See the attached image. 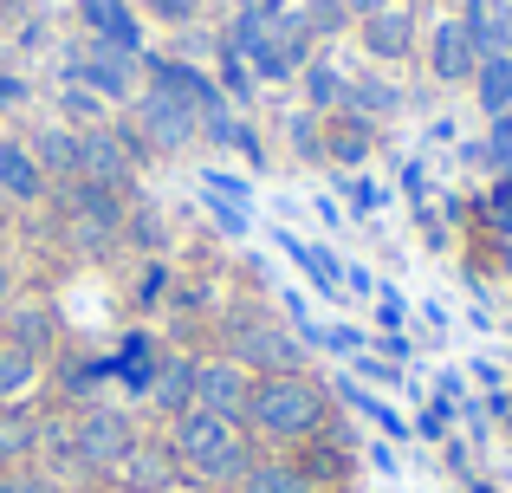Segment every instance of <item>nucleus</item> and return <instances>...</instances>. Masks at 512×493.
I'll use <instances>...</instances> for the list:
<instances>
[{"label": "nucleus", "mask_w": 512, "mask_h": 493, "mask_svg": "<svg viewBox=\"0 0 512 493\" xmlns=\"http://www.w3.org/2000/svg\"><path fill=\"white\" fill-rule=\"evenodd\" d=\"M344 396H350V409H363V416H370V422H376V429H389V435H402V416H396V409H383V403H376V396H370V390H350V383H344Z\"/></svg>", "instance_id": "27"}, {"label": "nucleus", "mask_w": 512, "mask_h": 493, "mask_svg": "<svg viewBox=\"0 0 512 493\" xmlns=\"http://www.w3.org/2000/svg\"><path fill=\"white\" fill-rule=\"evenodd\" d=\"M72 442H78V468H85V474H104V468H124V455L137 448V429H130L117 409L91 403L85 416L72 422Z\"/></svg>", "instance_id": "3"}, {"label": "nucleus", "mask_w": 512, "mask_h": 493, "mask_svg": "<svg viewBox=\"0 0 512 493\" xmlns=\"http://www.w3.org/2000/svg\"><path fill=\"white\" fill-rule=\"evenodd\" d=\"M143 396H150L163 416H182V409L195 403V357H163V370L150 377V390H143Z\"/></svg>", "instance_id": "16"}, {"label": "nucleus", "mask_w": 512, "mask_h": 493, "mask_svg": "<svg viewBox=\"0 0 512 493\" xmlns=\"http://www.w3.org/2000/svg\"><path fill=\"white\" fill-rule=\"evenodd\" d=\"M506 273H512V247H506Z\"/></svg>", "instance_id": "39"}, {"label": "nucleus", "mask_w": 512, "mask_h": 493, "mask_svg": "<svg viewBox=\"0 0 512 493\" xmlns=\"http://www.w3.org/2000/svg\"><path fill=\"white\" fill-rule=\"evenodd\" d=\"M0 493H59V481H46V474H0Z\"/></svg>", "instance_id": "31"}, {"label": "nucleus", "mask_w": 512, "mask_h": 493, "mask_svg": "<svg viewBox=\"0 0 512 493\" xmlns=\"http://www.w3.org/2000/svg\"><path fill=\"white\" fill-rule=\"evenodd\" d=\"M39 383V351H20V344H0V409L20 403Z\"/></svg>", "instance_id": "19"}, {"label": "nucleus", "mask_w": 512, "mask_h": 493, "mask_svg": "<svg viewBox=\"0 0 512 493\" xmlns=\"http://www.w3.org/2000/svg\"><path fill=\"white\" fill-rule=\"evenodd\" d=\"M409 39H415V20H409V7H402V0H389L383 13H370V20H363V46H370L376 59H402V52H409Z\"/></svg>", "instance_id": "14"}, {"label": "nucleus", "mask_w": 512, "mask_h": 493, "mask_svg": "<svg viewBox=\"0 0 512 493\" xmlns=\"http://www.w3.org/2000/svg\"><path fill=\"white\" fill-rule=\"evenodd\" d=\"M357 111H370V117H383V111H396V85H383V78H350V91H344Z\"/></svg>", "instance_id": "24"}, {"label": "nucleus", "mask_w": 512, "mask_h": 493, "mask_svg": "<svg viewBox=\"0 0 512 493\" xmlns=\"http://www.w3.org/2000/svg\"><path fill=\"white\" fill-rule=\"evenodd\" d=\"M65 111H72V117H91V124H104V98H98V91H85L78 78H65Z\"/></svg>", "instance_id": "28"}, {"label": "nucleus", "mask_w": 512, "mask_h": 493, "mask_svg": "<svg viewBox=\"0 0 512 493\" xmlns=\"http://www.w3.org/2000/svg\"><path fill=\"white\" fill-rule=\"evenodd\" d=\"M85 26H91V39H98V46H117V52H130V59H137V20H130V7L124 0H85Z\"/></svg>", "instance_id": "13"}, {"label": "nucleus", "mask_w": 512, "mask_h": 493, "mask_svg": "<svg viewBox=\"0 0 512 493\" xmlns=\"http://www.w3.org/2000/svg\"><path fill=\"white\" fill-rule=\"evenodd\" d=\"M169 493H208V487H169Z\"/></svg>", "instance_id": "38"}, {"label": "nucleus", "mask_w": 512, "mask_h": 493, "mask_svg": "<svg viewBox=\"0 0 512 493\" xmlns=\"http://www.w3.org/2000/svg\"><path fill=\"white\" fill-rule=\"evenodd\" d=\"M39 448V422L20 409H0V461H26Z\"/></svg>", "instance_id": "21"}, {"label": "nucleus", "mask_w": 512, "mask_h": 493, "mask_svg": "<svg viewBox=\"0 0 512 493\" xmlns=\"http://www.w3.org/2000/svg\"><path fill=\"white\" fill-rule=\"evenodd\" d=\"M240 493H312V481H305L292 461H247V474L234 481Z\"/></svg>", "instance_id": "18"}, {"label": "nucleus", "mask_w": 512, "mask_h": 493, "mask_svg": "<svg viewBox=\"0 0 512 493\" xmlns=\"http://www.w3.org/2000/svg\"><path fill=\"white\" fill-rule=\"evenodd\" d=\"M331 33V26H344V0H312V13H305V33Z\"/></svg>", "instance_id": "30"}, {"label": "nucleus", "mask_w": 512, "mask_h": 493, "mask_svg": "<svg viewBox=\"0 0 512 493\" xmlns=\"http://www.w3.org/2000/svg\"><path fill=\"white\" fill-rule=\"evenodd\" d=\"M13 344H20V351H39V344H46V312H13Z\"/></svg>", "instance_id": "29"}, {"label": "nucleus", "mask_w": 512, "mask_h": 493, "mask_svg": "<svg viewBox=\"0 0 512 493\" xmlns=\"http://www.w3.org/2000/svg\"><path fill=\"white\" fill-rule=\"evenodd\" d=\"M227 91H234V98H253V72H247L240 52H227Z\"/></svg>", "instance_id": "32"}, {"label": "nucleus", "mask_w": 512, "mask_h": 493, "mask_svg": "<svg viewBox=\"0 0 512 493\" xmlns=\"http://www.w3.org/2000/svg\"><path fill=\"white\" fill-rule=\"evenodd\" d=\"M26 150H33L39 176H78V130L72 124H39Z\"/></svg>", "instance_id": "15"}, {"label": "nucleus", "mask_w": 512, "mask_h": 493, "mask_svg": "<svg viewBox=\"0 0 512 493\" xmlns=\"http://www.w3.org/2000/svg\"><path fill=\"white\" fill-rule=\"evenodd\" d=\"M247 396H253L247 364H227V357H214V364H195V403H188V409H208V416L240 422V416H247Z\"/></svg>", "instance_id": "5"}, {"label": "nucleus", "mask_w": 512, "mask_h": 493, "mask_svg": "<svg viewBox=\"0 0 512 493\" xmlns=\"http://www.w3.org/2000/svg\"><path fill=\"white\" fill-rule=\"evenodd\" d=\"M137 124H143V143H156V150H188L201 130L195 111H182L175 98H163V91H143L137 98Z\"/></svg>", "instance_id": "7"}, {"label": "nucleus", "mask_w": 512, "mask_h": 493, "mask_svg": "<svg viewBox=\"0 0 512 493\" xmlns=\"http://www.w3.org/2000/svg\"><path fill=\"white\" fill-rule=\"evenodd\" d=\"M39 163L33 150H20V143H0V189L13 195V202H39Z\"/></svg>", "instance_id": "17"}, {"label": "nucleus", "mask_w": 512, "mask_h": 493, "mask_svg": "<svg viewBox=\"0 0 512 493\" xmlns=\"http://www.w3.org/2000/svg\"><path fill=\"white\" fill-rule=\"evenodd\" d=\"M474 91H480V111H493V117L512 111V52H506V59H480Z\"/></svg>", "instance_id": "20"}, {"label": "nucleus", "mask_w": 512, "mask_h": 493, "mask_svg": "<svg viewBox=\"0 0 512 493\" xmlns=\"http://www.w3.org/2000/svg\"><path fill=\"white\" fill-rule=\"evenodd\" d=\"M39 448L52 455V474H85V468H78V442H72L65 422H46V429H39Z\"/></svg>", "instance_id": "23"}, {"label": "nucleus", "mask_w": 512, "mask_h": 493, "mask_svg": "<svg viewBox=\"0 0 512 493\" xmlns=\"http://www.w3.org/2000/svg\"><path fill=\"white\" fill-rule=\"evenodd\" d=\"M493 150H500V156H506V150H512V111H506V117H500V124H493Z\"/></svg>", "instance_id": "35"}, {"label": "nucleus", "mask_w": 512, "mask_h": 493, "mask_svg": "<svg viewBox=\"0 0 512 493\" xmlns=\"http://www.w3.org/2000/svg\"><path fill=\"white\" fill-rule=\"evenodd\" d=\"M7 292H13V266L0 260V299H7Z\"/></svg>", "instance_id": "37"}, {"label": "nucleus", "mask_w": 512, "mask_h": 493, "mask_svg": "<svg viewBox=\"0 0 512 493\" xmlns=\"http://www.w3.org/2000/svg\"><path fill=\"white\" fill-rule=\"evenodd\" d=\"M389 0H344V13H363V20H370V13H383Z\"/></svg>", "instance_id": "36"}, {"label": "nucleus", "mask_w": 512, "mask_h": 493, "mask_svg": "<svg viewBox=\"0 0 512 493\" xmlns=\"http://www.w3.org/2000/svg\"><path fill=\"white\" fill-rule=\"evenodd\" d=\"M428 72H435L441 85H474L480 52H474V39H467L461 20H441L435 26V39H428Z\"/></svg>", "instance_id": "8"}, {"label": "nucleus", "mask_w": 512, "mask_h": 493, "mask_svg": "<svg viewBox=\"0 0 512 493\" xmlns=\"http://www.w3.org/2000/svg\"><path fill=\"white\" fill-rule=\"evenodd\" d=\"M13 104H26V78H0V111H13Z\"/></svg>", "instance_id": "34"}, {"label": "nucleus", "mask_w": 512, "mask_h": 493, "mask_svg": "<svg viewBox=\"0 0 512 493\" xmlns=\"http://www.w3.org/2000/svg\"><path fill=\"white\" fill-rule=\"evenodd\" d=\"M72 78H78L85 91H98L104 104H124L130 91H137V59H130V52H117V46H98V39H91V46L78 52Z\"/></svg>", "instance_id": "6"}, {"label": "nucleus", "mask_w": 512, "mask_h": 493, "mask_svg": "<svg viewBox=\"0 0 512 493\" xmlns=\"http://www.w3.org/2000/svg\"><path fill=\"white\" fill-rule=\"evenodd\" d=\"M124 370H130V383H143V390H150V377L163 370L156 344H150V338H130V344H124Z\"/></svg>", "instance_id": "26"}, {"label": "nucleus", "mask_w": 512, "mask_h": 493, "mask_svg": "<svg viewBox=\"0 0 512 493\" xmlns=\"http://www.w3.org/2000/svg\"><path fill=\"white\" fill-rule=\"evenodd\" d=\"M169 448H175V468L195 474V481H214V487H234L253 461L247 435L227 416H208V409H182L175 429H169Z\"/></svg>", "instance_id": "1"}, {"label": "nucleus", "mask_w": 512, "mask_h": 493, "mask_svg": "<svg viewBox=\"0 0 512 493\" xmlns=\"http://www.w3.org/2000/svg\"><path fill=\"white\" fill-rule=\"evenodd\" d=\"M325 156H338V163H363V150H370V130L363 124H338L325 143H318Z\"/></svg>", "instance_id": "25"}, {"label": "nucleus", "mask_w": 512, "mask_h": 493, "mask_svg": "<svg viewBox=\"0 0 512 493\" xmlns=\"http://www.w3.org/2000/svg\"><path fill=\"white\" fill-rule=\"evenodd\" d=\"M78 176H91V182H104V189H117V182L130 176V143L117 137V130H104V124L78 130Z\"/></svg>", "instance_id": "9"}, {"label": "nucleus", "mask_w": 512, "mask_h": 493, "mask_svg": "<svg viewBox=\"0 0 512 493\" xmlns=\"http://www.w3.org/2000/svg\"><path fill=\"white\" fill-rule=\"evenodd\" d=\"M143 72H150V91H163V98H175L182 111H195L201 124L227 111V91L214 85V78H201L195 65H175V59H143Z\"/></svg>", "instance_id": "4"}, {"label": "nucleus", "mask_w": 512, "mask_h": 493, "mask_svg": "<svg viewBox=\"0 0 512 493\" xmlns=\"http://www.w3.org/2000/svg\"><path fill=\"white\" fill-rule=\"evenodd\" d=\"M247 416L260 435H273V442H312L318 429H325V390L318 383H305L299 370H286V377H260L247 396Z\"/></svg>", "instance_id": "2"}, {"label": "nucleus", "mask_w": 512, "mask_h": 493, "mask_svg": "<svg viewBox=\"0 0 512 493\" xmlns=\"http://www.w3.org/2000/svg\"><path fill=\"white\" fill-rule=\"evenodd\" d=\"M240 357H247L253 370H266V377H286V370L299 364V344H292L286 331H273V325H247L240 331Z\"/></svg>", "instance_id": "12"}, {"label": "nucleus", "mask_w": 512, "mask_h": 493, "mask_svg": "<svg viewBox=\"0 0 512 493\" xmlns=\"http://www.w3.org/2000/svg\"><path fill=\"white\" fill-rule=\"evenodd\" d=\"M461 26H467V39H474L480 59H506L512 52V7L506 0H474V7L461 13Z\"/></svg>", "instance_id": "11"}, {"label": "nucleus", "mask_w": 512, "mask_h": 493, "mask_svg": "<svg viewBox=\"0 0 512 493\" xmlns=\"http://www.w3.org/2000/svg\"><path fill=\"white\" fill-rule=\"evenodd\" d=\"M117 474L130 481V493H169V487H182V468H175V448L169 442H137Z\"/></svg>", "instance_id": "10"}, {"label": "nucleus", "mask_w": 512, "mask_h": 493, "mask_svg": "<svg viewBox=\"0 0 512 493\" xmlns=\"http://www.w3.org/2000/svg\"><path fill=\"white\" fill-rule=\"evenodd\" d=\"M195 7H201V0H150V13H156V20H169V26L195 20Z\"/></svg>", "instance_id": "33"}, {"label": "nucleus", "mask_w": 512, "mask_h": 493, "mask_svg": "<svg viewBox=\"0 0 512 493\" xmlns=\"http://www.w3.org/2000/svg\"><path fill=\"white\" fill-rule=\"evenodd\" d=\"M344 91H350V78L338 65H305V98H312V111H331Z\"/></svg>", "instance_id": "22"}]
</instances>
